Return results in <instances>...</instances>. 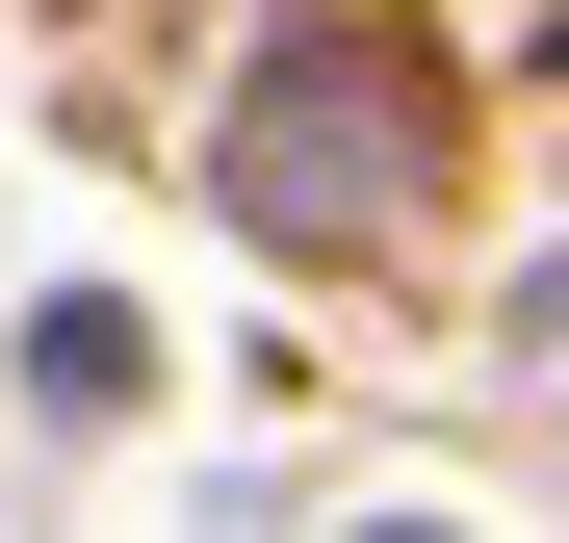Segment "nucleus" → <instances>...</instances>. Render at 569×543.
I'll use <instances>...</instances> for the list:
<instances>
[{
	"label": "nucleus",
	"instance_id": "1",
	"mask_svg": "<svg viewBox=\"0 0 569 543\" xmlns=\"http://www.w3.org/2000/svg\"><path fill=\"white\" fill-rule=\"evenodd\" d=\"M233 181H259V233H389V181H415V52L362 27V0H311V27L233 78Z\"/></svg>",
	"mask_w": 569,
	"mask_h": 543
},
{
	"label": "nucleus",
	"instance_id": "2",
	"mask_svg": "<svg viewBox=\"0 0 569 543\" xmlns=\"http://www.w3.org/2000/svg\"><path fill=\"white\" fill-rule=\"evenodd\" d=\"M389 543H440V517H389Z\"/></svg>",
	"mask_w": 569,
	"mask_h": 543
}]
</instances>
